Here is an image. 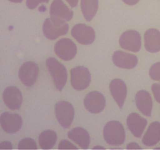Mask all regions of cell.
I'll list each match as a JSON object with an SVG mask.
<instances>
[{
    "mask_svg": "<svg viewBox=\"0 0 160 150\" xmlns=\"http://www.w3.org/2000/svg\"><path fill=\"white\" fill-rule=\"evenodd\" d=\"M68 31L69 25L66 21L53 17L47 18L42 26L44 35L49 40H56L59 36L67 34Z\"/></svg>",
    "mask_w": 160,
    "mask_h": 150,
    "instance_id": "6da1fadb",
    "label": "cell"
},
{
    "mask_svg": "<svg viewBox=\"0 0 160 150\" xmlns=\"http://www.w3.org/2000/svg\"><path fill=\"white\" fill-rule=\"evenodd\" d=\"M103 136L105 141L111 145H122L126 138L124 128L117 120H111L105 125Z\"/></svg>",
    "mask_w": 160,
    "mask_h": 150,
    "instance_id": "7a4b0ae2",
    "label": "cell"
},
{
    "mask_svg": "<svg viewBox=\"0 0 160 150\" xmlns=\"http://www.w3.org/2000/svg\"><path fill=\"white\" fill-rule=\"evenodd\" d=\"M46 67L52 77L56 88L59 91H62L67 81V71L66 67L53 57H50L47 59Z\"/></svg>",
    "mask_w": 160,
    "mask_h": 150,
    "instance_id": "3957f363",
    "label": "cell"
},
{
    "mask_svg": "<svg viewBox=\"0 0 160 150\" xmlns=\"http://www.w3.org/2000/svg\"><path fill=\"white\" fill-rule=\"evenodd\" d=\"M70 75L71 85L75 90H84L90 84L91 73L87 67L83 66L73 67L70 70Z\"/></svg>",
    "mask_w": 160,
    "mask_h": 150,
    "instance_id": "277c9868",
    "label": "cell"
},
{
    "mask_svg": "<svg viewBox=\"0 0 160 150\" xmlns=\"http://www.w3.org/2000/svg\"><path fill=\"white\" fill-rule=\"evenodd\" d=\"M55 113L62 128H70L74 117V109L71 103L67 101L58 102L55 106Z\"/></svg>",
    "mask_w": 160,
    "mask_h": 150,
    "instance_id": "5b68a950",
    "label": "cell"
},
{
    "mask_svg": "<svg viewBox=\"0 0 160 150\" xmlns=\"http://www.w3.org/2000/svg\"><path fill=\"white\" fill-rule=\"evenodd\" d=\"M56 56L64 61L73 59L78 52V48L74 42L69 38H62L58 41L54 46Z\"/></svg>",
    "mask_w": 160,
    "mask_h": 150,
    "instance_id": "8992f818",
    "label": "cell"
},
{
    "mask_svg": "<svg viewBox=\"0 0 160 150\" xmlns=\"http://www.w3.org/2000/svg\"><path fill=\"white\" fill-rule=\"evenodd\" d=\"M38 73V65L34 62L28 61L20 67L18 75L22 84L28 87H31L37 81Z\"/></svg>",
    "mask_w": 160,
    "mask_h": 150,
    "instance_id": "52a82bcc",
    "label": "cell"
},
{
    "mask_svg": "<svg viewBox=\"0 0 160 150\" xmlns=\"http://www.w3.org/2000/svg\"><path fill=\"white\" fill-rule=\"evenodd\" d=\"M120 45L123 49L138 52L142 48V38L135 30H129L122 34L120 38Z\"/></svg>",
    "mask_w": 160,
    "mask_h": 150,
    "instance_id": "ba28073f",
    "label": "cell"
},
{
    "mask_svg": "<svg viewBox=\"0 0 160 150\" xmlns=\"http://www.w3.org/2000/svg\"><path fill=\"white\" fill-rule=\"evenodd\" d=\"M85 109L92 113H99L106 106L105 96L98 91H93L88 94L84 100Z\"/></svg>",
    "mask_w": 160,
    "mask_h": 150,
    "instance_id": "9c48e42d",
    "label": "cell"
},
{
    "mask_svg": "<svg viewBox=\"0 0 160 150\" xmlns=\"http://www.w3.org/2000/svg\"><path fill=\"white\" fill-rule=\"evenodd\" d=\"M71 34L81 45H91L95 39V30L90 26L83 23L76 24L71 30Z\"/></svg>",
    "mask_w": 160,
    "mask_h": 150,
    "instance_id": "30bf717a",
    "label": "cell"
},
{
    "mask_svg": "<svg viewBox=\"0 0 160 150\" xmlns=\"http://www.w3.org/2000/svg\"><path fill=\"white\" fill-rule=\"evenodd\" d=\"M0 123L5 132L14 134L20 130L23 125V120L19 114L5 112L1 114Z\"/></svg>",
    "mask_w": 160,
    "mask_h": 150,
    "instance_id": "8fae6325",
    "label": "cell"
},
{
    "mask_svg": "<svg viewBox=\"0 0 160 150\" xmlns=\"http://www.w3.org/2000/svg\"><path fill=\"white\" fill-rule=\"evenodd\" d=\"M2 98L6 106L12 110H19L21 107L23 96L20 89L16 86H9L4 90Z\"/></svg>",
    "mask_w": 160,
    "mask_h": 150,
    "instance_id": "7c38bea8",
    "label": "cell"
},
{
    "mask_svg": "<svg viewBox=\"0 0 160 150\" xmlns=\"http://www.w3.org/2000/svg\"><path fill=\"white\" fill-rule=\"evenodd\" d=\"M109 90L113 99L117 103L119 107L122 109L128 93V88L125 82L123 80L118 78L113 79L109 84Z\"/></svg>",
    "mask_w": 160,
    "mask_h": 150,
    "instance_id": "4fadbf2b",
    "label": "cell"
},
{
    "mask_svg": "<svg viewBox=\"0 0 160 150\" xmlns=\"http://www.w3.org/2000/svg\"><path fill=\"white\" fill-rule=\"evenodd\" d=\"M112 62L117 67L123 69H133L138 65V59L135 55L125 52L123 51H117L112 56Z\"/></svg>",
    "mask_w": 160,
    "mask_h": 150,
    "instance_id": "5bb4252c",
    "label": "cell"
},
{
    "mask_svg": "<svg viewBox=\"0 0 160 150\" xmlns=\"http://www.w3.org/2000/svg\"><path fill=\"white\" fill-rule=\"evenodd\" d=\"M147 123H148V121L146 119L141 117L138 113H136V112L131 113L127 119L128 129L130 130L131 134L138 138L142 137Z\"/></svg>",
    "mask_w": 160,
    "mask_h": 150,
    "instance_id": "9a60e30c",
    "label": "cell"
},
{
    "mask_svg": "<svg viewBox=\"0 0 160 150\" xmlns=\"http://www.w3.org/2000/svg\"><path fill=\"white\" fill-rule=\"evenodd\" d=\"M50 16L61 19L64 21H70L73 16V12L62 2V0H53L50 6Z\"/></svg>",
    "mask_w": 160,
    "mask_h": 150,
    "instance_id": "2e32d148",
    "label": "cell"
},
{
    "mask_svg": "<svg viewBox=\"0 0 160 150\" xmlns=\"http://www.w3.org/2000/svg\"><path fill=\"white\" fill-rule=\"evenodd\" d=\"M135 103L138 109L146 117H151L152 110V99L149 92L141 90L135 95Z\"/></svg>",
    "mask_w": 160,
    "mask_h": 150,
    "instance_id": "e0dca14e",
    "label": "cell"
},
{
    "mask_svg": "<svg viewBox=\"0 0 160 150\" xmlns=\"http://www.w3.org/2000/svg\"><path fill=\"white\" fill-rule=\"evenodd\" d=\"M145 47L149 52L160 51V31L155 28L148 29L145 33Z\"/></svg>",
    "mask_w": 160,
    "mask_h": 150,
    "instance_id": "ac0fdd59",
    "label": "cell"
},
{
    "mask_svg": "<svg viewBox=\"0 0 160 150\" xmlns=\"http://www.w3.org/2000/svg\"><path fill=\"white\" fill-rule=\"evenodd\" d=\"M68 138L78 144L81 148H88L90 144V135L83 128H75L68 132Z\"/></svg>",
    "mask_w": 160,
    "mask_h": 150,
    "instance_id": "d6986e66",
    "label": "cell"
},
{
    "mask_svg": "<svg viewBox=\"0 0 160 150\" xmlns=\"http://www.w3.org/2000/svg\"><path fill=\"white\" fill-rule=\"evenodd\" d=\"M160 141V123L154 121L149 125L142 138V142L147 146H154Z\"/></svg>",
    "mask_w": 160,
    "mask_h": 150,
    "instance_id": "ffe728a7",
    "label": "cell"
},
{
    "mask_svg": "<svg viewBox=\"0 0 160 150\" xmlns=\"http://www.w3.org/2000/svg\"><path fill=\"white\" fill-rule=\"evenodd\" d=\"M57 141V134L54 131L46 130L42 131L38 137V142L42 149H51Z\"/></svg>",
    "mask_w": 160,
    "mask_h": 150,
    "instance_id": "44dd1931",
    "label": "cell"
},
{
    "mask_svg": "<svg viewBox=\"0 0 160 150\" xmlns=\"http://www.w3.org/2000/svg\"><path fill=\"white\" fill-rule=\"evenodd\" d=\"M81 9L87 21H91L98 9V0H81Z\"/></svg>",
    "mask_w": 160,
    "mask_h": 150,
    "instance_id": "7402d4cb",
    "label": "cell"
},
{
    "mask_svg": "<svg viewBox=\"0 0 160 150\" xmlns=\"http://www.w3.org/2000/svg\"><path fill=\"white\" fill-rule=\"evenodd\" d=\"M18 148L19 149H37L38 146L34 139L25 138L19 142Z\"/></svg>",
    "mask_w": 160,
    "mask_h": 150,
    "instance_id": "603a6c76",
    "label": "cell"
},
{
    "mask_svg": "<svg viewBox=\"0 0 160 150\" xmlns=\"http://www.w3.org/2000/svg\"><path fill=\"white\" fill-rule=\"evenodd\" d=\"M149 76L154 81H160V62L152 66L149 70Z\"/></svg>",
    "mask_w": 160,
    "mask_h": 150,
    "instance_id": "cb8c5ba5",
    "label": "cell"
},
{
    "mask_svg": "<svg viewBox=\"0 0 160 150\" xmlns=\"http://www.w3.org/2000/svg\"><path fill=\"white\" fill-rule=\"evenodd\" d=\"M49 0H27L26 5L28 6V9H34L35 8L38 7L40 3L45 2L48 3Z\"/></svg>",
    "mask_w": 160,
    "mask_h": 150,
    "instance_id": "d4e9b609",
    "label": "cell"
},
{
    "mask_svg": "<svg viewBox=\"0 0 160 150\" xmlns=\"http://www.w3.org/2000/svg\"><path fill=\"white\" fill-rule=\"evenodd\" d=\"M59 149H69V148H72V149H78V147L75 146L74 145L71 143L70 142L67 140H62L61 141L59 145Z\"/></svg>",
    "mask_w": 160,
    "mask_h": 150,
    "instance_id": "484cf974",
    "label": "cell"
},
{
    "mask_svg": "<svg viewBox=\"0 0 160 150\" xmlns=\"http://www.w3.org/2000/svg\"><path fill=\"white\" fill-rule=\"evenodd\" d=\"M152 91L156 101L160 103V84H153L152 86Z\"/></svg>",
    "mask_w": 160,
    "mask_h": 150,
    "instance_id": "4316f807",
    "label": "cell"
},
{
    "mask_svg": "<svg viewBox=\"0 0 160 150\" xmlns=\"http://www.w3.org/2000/svg\"><path fill=\"white\" fill-rule=\"evenodd\" d=\"M12 144L9 142H2L0 144V149H12Z\"/></svg>",
    "mask_w": 160,
    "mask_h": 150,
    "instance_id": "83f0119b",
    "label": "cell"
},
{
    "mask_svg": "<svg viewBox=\"0 0 160 150\" xmlns=\"http://www.w3.org/2000/svg\"><path fill=\"white\" fill-rule=\"evenodd\" d=\"M127 148L128 149H133V148H135V149H138V148H142V147L139 146L138 145L136 142H131V143H129L128 145V146H127Z\"/></svg>",
    "mask_w": 160,
    "mask_h": 150,
    "instance_id": "f1b7e54d",
    "label": "cell"
},
{
    "mask_svg": "<svg viewBox=\"0 0 160 150\" xmlns=\"http://www.w3.org/2000/svg\"><path fill=\"white\" fill-rule=\"evenodd\" d=\"M140 0H123V2L127 5H129V6H134V5L137 4Z\"/></svg>",
    "mask_w": 160,
    "mask_h": 150,
    "instance_id": "f546056e",
    "label": "cell"
},
{
    "mask_svg": "<svg viewBox=\"0 0 160 150\" xmlns=\"http://www.w3.org/2000/svg\"><path fill=\"white\" fill-rule=\"evenodd\" d=\"M67 2L69 3L71 7H76L78 6V0H66Z\"/></svg>",
    "mask_w": 160,
    "mask_h": 150,
    "instance_id": "4dcf8cb0",
    "label": "cell"
},
{
    "mask_svg": "<svg viewBox=\"0 0 160 150\" xmlns=\"http://www.w3.org/2000/svg\"><path fill=\"white\" fill-rule=\"evenodd\" d=\"M9 1L12 2H15V3H20L22 2L23 0H9Z\"/></svg>",
    "mask_w": 160,
    "mask_h": 150,
    "instance_id": "1f68e13d",
    "label": "cell"
},
{
    "mask_svg": "<svg viewBox=\"0 0 160 150\" xmlns=\"http://www.w3.org/2000/svg\"><path fill=\"white\" fill-rule=\"evenodd\" d=\"M93 148H104V147H102V146H95V147H94Z\"/></svg>",
    "mask_w": 160,
    "mask_h": 150,
    "instance_id": "d6a6232c",
    "label": "cell"
}]
</instances>
